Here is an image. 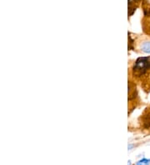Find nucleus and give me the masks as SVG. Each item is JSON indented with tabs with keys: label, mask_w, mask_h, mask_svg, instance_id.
<instances>
[{
	"label": "nucleus",
	"mask_w": 150,
	"mask_h": 165,
	"mask_svg": "<svg viewBox=\"0 0 150 165\" xmlns=\"http://www.w3.org/2000/svg\"><path fill=\"white\" fill-rule=\"evenodd\" d=\"M141 50L145 53V54H150V42L149 41H146L141 44V47H140Z\"/></svg>",
	"instance_id": "f257e3e1"
},
{
	"label": "nucleus",
	"mask_w": 150,
	"mask_h": 165,
	"mask_svg": "<svg viewBox=\"0 0 150 165\" xmlns=\"http://www.w3.org/2000/svg\"><path fill=\"white\" fill-rule=\"evenodd\" d=\"M150 164V159H141L140 161H138V163L136 164V165H149Z\"/></svg>",
	"instance_id": "f03ea898"
}]
</instances>
